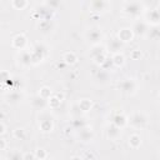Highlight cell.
Listing matches in <instances>:
<instances>
[{
    "label": "cell",
    "mask_w": 160,
    "mask_h": 160,
    "mask_svg": "<svg viewBox=\"0 0 160 160\" xmlns=\"http://www.w3.org/2000/svg\"><path fill=\"white\" fill-rule=\"evenodd\" d=\"M35 154L34 152H25L24 154V160H35Z\"/></svg>",
    "instance_id": "8d00e7d4"
},
{
    "label": "cell",
    "mask_w": 160,
    "mask_h": 160,
    "mask_svg": "<svg viewBox=\"0 0 160 160\" xmlns=\"http://www.w3.org/2000/svg\"><path fill=\"white\" fill-rule=\"evenodd\" d=\"M38 95H40V96H41L42 99H45V100H49V99L52 96V90H51L49 86H41Z\"/></svg>",
    "instance_id": "83f0119b"
},
{
    "label": "cell",
    "mask_w": 160,
    "mask_h": 160,
    "mask_svg": "<svg viewBox=\"0 0 160 160\" xmlns=\"http://www.w3.org/2000/svg\"><path fill=\"white\" fill-rule=\"evenodd\" d=\"M45 5H48L50 9H52V10H55L59 5H60V2L59 1H48V2H45Z\"/></svg>",
    "instance_id": "d590c367"
},
{
    "label": "cell",
    "mask_w": 160,
    "mask_h": 160,
    "mask_svg": "<svg viewBox=\"0 0 160 160\" xmlns=\"http://www.w3.org/2000/svg\"><path fill=\"white\" fill-rule=\"evenodd\" d=\"M150 26L149 24L145 21V20H141V19H136L131 26V30L134 31V35H138V36H144L148 34Z\"/></svg>",
    "instance_id": "8992f818"
},
{
    "label": "cell",
    "mask_w": 160,
    "mask_h": 160,
    "mask_svg": "<svg viewBox=\"0 0 160 160\" xmlns=\"http://www.w3.org/2000/svg\"><path fill=\"white\" fill-rule=\"evenodd\" d=\"M146 36L151 40H159L160 39V25L156 26H151L146 34Z\"/></svg>",
    "instance_id": "603a6c76"
},
{
    "label": "cell",
    "mask_w": 160,
    "mask_h": 160,
    "mask_svg": "<svg viewBox=\"0 0 160 160\" xmlns=\"http://www.w3.org/2000/svg\"><path fill=\"white\" fill-rule=\"evenodd\" d=\"M130 58H131L132 60H139V59L141 58V51H140L139 49L132 50V51H131V54H130Z\"/></svg>",
    "instance_id": "e575fe53"
},
{
    "label": "cell",
    "mask_w": 160,
    "mask_h": 160,
    "mask_svg": "<svg viewBox=\"0 0 160 160\" xmlns=\"http://www.w3.org/2000/svg\"><path fill=\"white\" fill-rule=\"evenodd\" d=\"M72 126H74L75 129L80 130V129L88 126V122H86V120H85L84 118H81V116H74V118H72Z\"/></svg>",
    "instance_id": "d4e9b609"
},
{
    "label": "cell",
    "mask_w": 160,
    "mask_h": 160,
    "mask_svg": "<svg viewBox=\"0 0 160 160\" xmlns=\"http://www.w3.org/2000/svg\"><path fill=\"white\" fill-rule=\"evenodd\" d=\"M159 94H160V92H159Z\"/></svg>",
    "instance_id": "ee69618b"
},
{
    "label": "cell",
    "mask_w": 160,
    "mask_h": 160,
    "mask_svg": "<svg viewBox=\"0 0 160 160\" xmlns=\"http://www.w3.org/2000/svg\"><path fill=\"white\" fill-rule=\"evenodd\" d=\"M30 52H31L32 65H38V64L42 62V61L46 59L49 50H48V46H46L45 44H42V42H36V44L32 45Z\"/></svg>",
    "instance_id": "7a4b0ae2"
},
{
    "label": "cell",
    "mask_w": 160,
    "mask_h": 160,
    "mask_svg": "<svg viewBox=\"0 0 160 160\" xmlns=\"http://www.w3.org/2000/svg\"><path fill=\"white\" fill-rule=\"evenodd\" d=\"M49 160H50V159H49Z\"/></svg>",
    "instance_id": "f6af8a7d"
},
{
    "label": "cell",
    "mask_w": 160,
    "mask_h": 160,
    "mask_svg": "<svg viewBox=\"0 0 160 160\" xmlns=\"http://www.w3.org/2000/svg\"><path fill=\"white\" fill-rule=\"evenodd\" d=\"M55 95H56V96H58V98H59V99H60V100L62 101V99H64V95H62V94H60V92H58V94H55Z\"/></svg>",
    "instance_id": "60d3db41"
},
{
    "label": "cell",
    "mask_w": 160,
    "mask_h": 160,
    "mask_svg": "<svg viewBox=\"0 0 160 160\" xmlns=\"http://www.w3.org/2000/svg\"><path fill=\"white\" fill-rule=\"evenodd\" d=\"M146 122H148V116L141 111H135L129 118V124L135 129L144 128L146 125Z\"/></svg>",
    "instance_id": "277c9868"
},
{
    "label": "cell",
    "mask_w": 160,
    "mask_h": 160,
    "mask_svg": "<svg viewBox=\"0 0 160 160\" xmlns=\"http://www.w3.org/2000/svg\"><path fill=\"white\" fill-rule=\"evenodd\" d=\"M105 54H106V46H104L101 44L92 45L91 49H90V58L92 60H95L96 58H99L101 55H105Z\"/></svg>",
    "instance_id": "d6986e66"
},
{
    "label": "cell",
    "mask_w": 160,
    "mask_h": 160,
    "mask_svg": "<svg viewBox=\"0 0 160 160\" xmlns=\"http://www.w3.org/2000/svg\"><path fill=\"white\" fill-rule=\"evenodd\" d=\"M105 132H106V136H108L110 140H118V139L120 138V135H121V129L118 128V126H115V125L111 122V124H109V125L106 126Z\"/></svg>",
    "instance_id": "e0dca14e"
},
{
    "label": "cell",
    "mask_w": 160,
    "mask_h": 160,
    "mask_svg": "<svg viewBox=\"0 0 160 160\" xmlns=\"http://www.w3.org/2000/svg\"><path fill=\"white\" fill-rule=\"evenodd\" d=\"M78 106L80 108L81 112H88L91 110L92 108V101L89 100V99H81L79 102H78Z\"/></svg>",
    "instance_id": "7402d4cb"
},
{
    "label": "cell",
    "mask_w": 160,
    "mask_h": 160,
    "mask_svg": "<svg viewBox=\"0 0 160 160\" xmlns=\"http://www.w3.org/2000/svg\"><path fill=\"white\" fill-rule=\"evenodd\" d=\"M112 66H115L114 62H112V59L106 58V60L100 65V69H102V70H105V71H109V70H111Z\"/></svg>",
    "instance_id": "836d02e7"
},
{
    "label": "cell",
    "mask_w": 160,
    "mask_h": 160,
    "mask_svg": "<svg viewBox=\"0 0 160 160\" xmlns=\"http://www.w3.org/2000/svg\"><path fill=\"white\" fill-rule=\"evenodd\" d=\"M34 154H35V158H36L38 160H46V158H48V152H46V150L42 149V148H38V149L34 151Z\"/></svg>",
    "instance_id": "d6a6232c"
},
{
    "label": "cell",
    "mask_w": 160,
    "mask_h": 160,
    "mask_svg": "<svg viewBox=\"0 0 160 160\" xmlns=\"http://www.w3.org/2000/svg\"><path fill=\"white\" fill-rule=\"evenodd\" d=\"M144 16H145L144 20H145L149 25H151V26L160 25V14L156 11V9H152V10H145Z\"/></svg>",
    "instance_id": "30bf717a"
},
{
    "label": "cell",
    "mask_w": 160,
    "mask_h": 160,
    "mask_svg": "<svg viewBox=\"0 0 160 160\" xmlns=\"http://www.w3.org/2000/svg\"><path fill=\"white\" fill-rule=\"evenodd\" d=\"M122 48H124V42H121L118 36L110 38L108 40V44H106V50L108 51H110L112 54H118V52H121Z\"/></svg>",
    "instance_id": "9c48e42d"
},
{
    "label": "cell",
    "mask_w": 160,
    "mask_h": 160,
    "mask_svg": "<svg viewBox=\"0 0 160 160\" xmlns=\"http://www.w3.org/2000/svg\"><path fill=\"white\" fill-rule=\"evenodd\" d=\"M39 129L42 132H51L54 130V116L48 111H40L38 116Z\"/></svg>",
    "instance_id": "3957f363"
},
{
    "label": "cell",
    "mask_w": 160,
    "mask_h": 160,
    "mask_svg": "<svg viewBox=\"0 0 160 160\" xmlns=\"http://www.w3.org/2000/svg\"><path fill=\"white\" fill-rule=\"evenodd\" d=\"M111 59H112L114 65H115V66H118V68H120V66H122V65L125 64V56H124V54H122V52L114 54Z\"/></svg>",
    "instance_id": "4316f807"
},
{
    "label": "cell",
    "mask_w": 160,
    "mask_h": 160,
    "mask_svg": "<svg viewBox=\"0 0 160 160\" xmlns=\"http://www.w3.org/2000/svg\"><path fill=\"white\" fill-rule=\"evenodd\" d=\"M119 88H120V90H121L122 92H125V94H134V92L136 91L138 84H136V81H135L134 79L128 78V79H124V80L120 81Z\"/></svg>",
    "instance_id": "52a82bcc"
},
{
    "label": "cell",
    "mask_w": 160,
    "mask_h": 160,
    "mask_svg": "<svg viewBox=\"0 0 160 160\" xmlns=\"http://www.w3.org/2000/svg\"><path fill=\"white\" fill-rule=\"evenodd\" d=\"M16 60L21 66H30L32 65V59H31V52L29 50H22L19 51L16 55Z\"/></svg>",
    "instance_id": "4fadbf2b"
},
{
    "label": "cell",
    "mask_w": 160,
    "mask_h": 160,
    "mask_svg": "<svg viewBox=\"0 0 160 160\" xmlns=\"http://www.w3.org/2000/svg\"><path fill=\"white\" fill-rule=\"evenodd\" d=\"M129 145L132 149H138L141 145V136L139 134H131L129 136Z\"/></svg>",
    "instance_id": "44dd1931"
},
{
    "label": "cell",
    "mask_w": 160,
    "mask_h": 160,
    "mask_svg": "<svg viewBox=\"0 0 160 160\" xmlns=\"http://www.w3.org/2000/svg\"><path fill=\"white\" fill-rule=\"evenodd\" d=\"M6 160H24V154L19 150H14L8 154Z\"/></svg>",
    "instance_id": "f1b7e54d"
},
{
    "label": "cell",
    "mask_w": 160,
    "mask_h": 160,
    "mask_svg": "<svg viewBox=\"0 0 160 160\" xmlns=\"http://www.w3.org/2000/svg\"><path fill=\"white\" fill-rule=\"evenodd\" d=\"M70 160H82L80 156H72V158H70Z\"/></svg>",
    "instance_id": "b9f144b4"
},
{
    "label": "cell",
    "mask_w": 160,
    "mask_h": 160,
    "mask_svg": "<svg viewBox=\"0 0 160 160\" xmlns=\"http://www.w3.org/2000/svg\"><path fill=\"white\" fill-rule=\"evenodd\" d=\"M12 135H14V138L18 139V140H24V139L26 138V132H25V130H24L22 128H16V129L12 131Z\"/></svg>",
    "instance_id": "1f68e13d"
},
{
    "label": "cell",
    "mask_w": 160,
    "mask_h": 160,
    "mask_svg": "<svg viewBox=\"0 0 160 160\" xmlns=\"http://www.w3.org/2000/svg\"><path fill=\"white\" fill-rule=\"evenodd\" d=\"M111 122H112L115 126L122 129V128H125V126L129 124V119H128L122 112L118 111V112H115V114L112 115V118H111Z\"/></svg>",
    "instance_id": "9a60e30c"
},
{
    "label": "cell",
    "mask_w": 160,
    "mask_h": 160,
    "mask_svg": "<svg viewBox=\"0 0 160 160\" xmlns=\"http://www.w3.org/2000/svg\"><path fill=\"white\" fill-rule=\"evenodd\" d=\"M6 148H8V142H6V140L4 139V138H1L0 139V150H6Z\"/></svg>",
    "instance_id": "f35d334b"
},
{
    "label": "cell",
    "mask_w": 160,
    "mask_h": 160,
    "mask_svg": "<svg viewBox=\"0 0 160 160\" xmlns=\"http://www.w3.org/2000/svg\"><path fill=\"white\" fill-rule=\"evenodd\" d=\"M155 9H156V11H158V12H159V14H160V2H159V4H158V6H156V8H155Z\"/></svg>",
    "instance_id": "7bdbcfd3"
},
{
    "label": "cell",
    "mask_w": 160,
    "mask_h": 160,
    "mask_svg": "<svg viewBox=\"0 0 160 160\" xmlns=\"http://www.w3.org/2000/svg\"><path fill=\"white\" fill-rule=\"evenodd\" d=\"M134 36H135V35H134V31L131 30V28H121V29L119 30V32H118V38H119L120 41L124 42V44L131 41V40L134 39Z\"/></svg>",
    "instance_id": "2e32d148"
},
{
    "label": "cell",
    "mask_w": 160,
    "mask_h": 160,
    "mask_svg": "<svg viewBox=\"0 0 160 160\" xmlns=\"http://www.w3.org/2000/svg\"><path fill=\"white\" fill-rule=\"evenodd\" d=\"M89 8L94 12H104L111 8V4L106 0H92V1H90Z\"/></svg>",
    "instance_id": "ba28073f"
},
{
    "label": "cell",
    "mask_w": 160,
    "mask_h": 160,
    "mask_svg": "<svg viewBox=\"0 0 160 160\" xmlns=\"http://www.w3.org/2000/svg\"><path fill=\"white\" fill-rule=\"evenodd\" d=\"M84 156H85L88 160H92V159H94V155H92L91 152H89V151H86V152L84 154Z\"/></svg>",
    "instance_id": "ab89813d"
},
{
    "label": "cell",
    "mask_w": 160,
    "mask_h": 160,
    "mask_svg": "<svg viewBox=\"0 0 160 160\" xmlns=\"http://www.w3.org/2000/svg\"><path fill=\"white\" fill-rule=\"evenodd\" d=\"M122 11L131 18H139L145 12V6L141 1H125L122 4Z\"/></svg>",
    "instance_id": "6da1fadb"
},
{
    "label": "cell",
    "mask_w": 160,
    "mask_h": 160,
    "mask_svg": "<svg viewBox=\"0 0 160 160\" xmlns=\"http://www.w3.org/2000/svg\"><path fill=\"white\" fill-rule=\"evenodd\" d=\"M85 39H86L89 42H91L92 45H98V44H100L101 40H102V32H101V29L98 28V26H92V28L88 29L86 32H85Z\"/></svg>",
    "instance_id": "5b68a950"
},
{
    "label": "cell",
    "mask_w": 160,
    "mask_h": 160,
    "mask_svg": "<svg viewBox=\"0 0 160 160\" xmlns=\"http://www.w3.org/2000/svg\"><path fill=\"white\" fill-rule=\"evenodd\" d=\"M31 105H32L34 109L40 110V111H44V109H45L46 106H49V105H48V100L42 99L40 95H35V96L31 99Z\"/></svg>",
    "instance_id": "ac0fdd59"
},
{
    "label": "cell",
    "mask_w": 160,
    "mask_h": 160,
    "mask_svg": "<svg viewBox=\"0 0 160 160\" xmlns=\"http://www.w3.org/2000/svg\"><path fill=\"white\" fill-rule=\"evenodd\" d=\"M11 45L14 49L22 51V50H25V48L28 45V38L24 34H16L11 40Z\"/></svg>",
    "instance_id": "8fae6325"
},
{
    "label": "cell",
    "mask_w": 160,
    "mask_h": 160,
    "mask_svg": "<svg viewBox=\"0 0 160 160\" xmlns=\"http://www.w3.org/2000/svg\"><path fill=\"white\" fill-rule=\"evenodd\" d=\"M28 1L26 0H12L11 1V6L16 10H24L28 6Z\"/></svg>",
    "instance_id": "f546056e"
},
{
    "label": "cell",
    "mask_w": 160,
    "mask_h": 160,
    "mask_svg": "<svg viewBox=\"0 0 160 160\" xmlns=\"http://www.w3.org/2000/svg\"><path fill=\"white\" fill-rule=\"evenodd\" d=\"M5 132H6V125H5L4 121H0V135L4 136Z\"/></svg>",
    "instance_id": "74e56055"
},
{
    "label": "cell",
    "mask_w": 160,
    "mask_h": 160,
    "mask_svg": "<svg viewBox=\"0 0 160 160\" xmlns=\"http://www.w3.org/2000/svg\"><path fill=\"white\" fill-rule=\"evenodd\" d=\"M24 98H25L24 92L22 91H16V90H12V91H10L5 95V100L10 105H16V104L21 102L24 100Z\"/></svg>",
    "instance_id": "7c38bea8"
},
{
    "label": "cell",
    "mask_w": 160,
    "mask_h": 160,
    "mask_svg": "<svg viewBox=\"0 0 160 160\" xmlns=\"http://www.w3.org/2000/svg\"><path fill=\"white\" fill-rule=\"evenodd\" d=\"M52 28V24H51V20H40L39 24H38V29L42 32H48L50 31Z\"/></svg>",
    "instance_id": "484cf974"
},
{
    "label": "cell",
    "mask_w": 160,
    "mask_h": 160,
    "mask_svg": "<svg viewBox=\"0 0 160 160\" xmlns=\"http://www.w3.org/2000/svg\"><path fill=\"white\" fill-rule=\"evenodd\" d=\"M60 104H61V100H60L56 95H52V96L48 100V105H49L51 109H58V108L60 106Z\"/></svg>",
    "instance_id": "4dcf8cb0"
},
{
    "label": "cell",
    "mask_w": 160,
    "mask_h": 160,
    "mask_svg": "<svg viewBox=\"0 0 160 160\" xmlns=\"http://www.w3.org/2000/svg\"><path fill=\"white\" fill-rule=\"evenodd\" d=\"M62 60H64V62L68 64V65H74V64L78 61V56H76L75 52H72V51H68V52L64 54Z\"/></svg>",
    "instance_id": "cb8c5ba5"
},
{
    "label": "cell",
    "mask_w": 160,
    "mask_h": 160,
    "mask_svg": "<svg viewBox=\"0 0 160 160\" xmlns=\"http://www.w3.org/2000/svg\"><path fill=\"white\" fill-rule=\"evenodd\" d=\"M78 138H79V140L82 141V142H89V141H91V140L94 139V131H92V129L88 125V126H85V128H82V129L79 130Z\"/></svg>",
    "instance_id": "5bb4252c"
},
{
    "label": "cell",
    "mask_w": 160,
    "mask_h": 160,
    "mask_svg": "<svg viewBox=\"0 0 160 160\" xmlns=\"http://www.w3.org/2000/svg\"><path fill=\"white\" fill-rule=\"evenodd\" d=\"M95 80H96L98 82H100V84L108 82V80H109V71H105V70H102V69L98 70L96 74H95Z\"/></svg>",
    "instance_id": "ffe728a7"
}]
</instances>
